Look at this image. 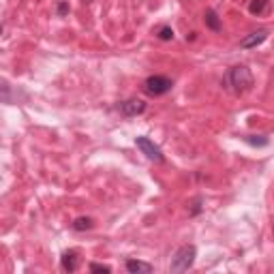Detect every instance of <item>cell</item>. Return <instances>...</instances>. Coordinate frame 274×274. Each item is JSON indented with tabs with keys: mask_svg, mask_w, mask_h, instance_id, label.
Listing matches in <instances>:
<instances>
[{
	"mask_svg": "<svg viewBox=\"0 0 274 274\" xmlns=\"http://www.w3.org/2000/svg\"><path fill=\"white\" fill-rule=\"evenodd\" d=\"M88 268H90V272H105V274L112 272V268L107 264H90Z\"/></svg>",
	"mask_w": 274,
	"mask_h": 274,
	"instance_id": "14",
	"label": "cell"
},
{
	"mask_svg": "<svg viewBox=\"0 0 274 274\" xmlns=\"http://www.w3.org/2000/svg\"><path fill=\"white\" fill-rule=\"evenodd\" d=\"M204 21H206V26L210 28V30H214V32H221L223 24H221V17L216 15V11H214V9H208V11L204 13Z\"/></svg>",
	"mask_w": 274,
	"mask_h": 274,
	"instance_id": "9",
	"label": "cell"
},
{
	"mask_svg": "<svg viewBox=\"0 0 274 274\" xmlns=\"http://www.w3.org/2000/svg\"><path fill=\"white\" fill-rule=\"evenodd\" d=\"M201 204H204V199H201V197H197L195 201H193V208L189 210V214H193V216H195V214H199V212H201Z\"/></svg>",
	"mask_w": 274,
	"mask_h": 274,
	"instance_id": "15",
	"label": "cell"
},
{
	"mask_svg": "<svg viewBox=\"0 0 274 274\" xmlns=\"http://www.w3.org/2000/svg\"><path fill=\"white\" fill-rule=\"evenodd\" d=\"M268 9V0H251L249 2V13L251 15H264Z\"/></svg>",
	"mask_w": 274,
	"mask_h": 274,
	"instance_id": "10",
	"label": "cell"
},
{
	"mask_svg": "<svg viewBox=\"0 0 274 274\" xmlns=\"http://www.w3.org/2000/svg\"><path fill=\"white\" fill-rule=\"evenodd\" d=\"M266 39H268V30H266V28H259V30L247 34V37L240 41V47H242V49H253V47H257V45H262Z\"/></svg>",
	"mask_w": 274,
	"mask_h": 274,
	"instance_id": "6",
	"label": "cell"
},
{
	"mask_svg": "<svg viewBox=\"0 0 274 274\" xmlns=\"http://www.w3.org/2000/svg\"><path fill=\"white\" fill-rule=\"evenodd\" d=\"M135 146L141 150L143 154H146L150 161H154V163H163L165 161V156H163V150L156 146V143L152 141V139H148V137H143V135H139V137H135Z\"/></svg>",
	"mask_w": 274,
	"mask_h": 274,
	"instance_id": "4",
	"label": "cell"
},
{
	"mask_svg": "<svg viewBox=\"0 0 274 274\" xmlns=\"http://www.w3.org/2000/svg\"><path fill=\"white\" fill-rule=\"evenodd\" d=\"M118 112L122 114V116H127V118L139 116V114L146 112V101H141V99H127V101H122V103L118 105Z\"/></svg>",
	"mask_w": 274,
	"mask_h": 274,
	"instance_id": "5",
	"label": "cell"
},
{
	"mask_svg": "<svg viewBox=\"0 0 274 274\" xmlns=\"http://www.w3.org/2000/svg\"><path fill=\"white\" fill-rule=\"evenodd\" d=\"M244 141H247L249 146H253V148L268 146V137H266V135H247V137H244Z\"/></svg>",
	"mask_w": 274,
	"mask_h": 274,
	"instance_id": "12",
	"label": "cell"
},
{
	"mask_svg": "<svg viewBox=\"0 0 274 274\" xmlns=\"http://www.w3.org/2000/svg\"><path fill=\"white\" fill-rule=\"evenodd\" d=\"M221 84L225 86V88H229L232 92H236V95H244V92H249L251 88H253L255 79H253V73H251L249 67L236 64V67H232L225 73Z\"/></svg>",
	"mask_w": 274,
	"mask_h": 274,
	"instance_id": "1",
	"label": "cell"
},
{
	"mask_svg": "<svg viewBox=\"0 0 274 274\" xmlns=\"http://www.w3.org/2000/svg\"><path fill=\"white\" fill-rule=\"evenodd\" d=\"M125 268H127V272H131V274H148V272H152V266L146 264V262H139V259H127Z\"/></svg>",
	"mask_w": 274,
	"mask_h": 274,
	"instance_id": "8",
	"label": "cell"
},
{
	"mask_svg": "<svg viewBox=\"0 0 274 274\" xmlns=\"http://www.w3.org/2000/svg\"><path fill=\"white\" fill-rule=\"evenodd\" d=\"M171 88H174V82L165 75H150V77H146V82H143V90H146V95H150V97H163V95H167Z\"/></svg>",
	"mask_w": 274,
	"mask_h": 274,
	"instance_id": "3",
	"label": "cell"
},
{
	"mask_svg": "<svg viewBox=\"0 0 274 274\" xmlns=\"http://www.w3.org/2000/svg\"><path fill=\"white\" fill-rule=\"evenodd\" d=\"M95 227V221L90 216H79V219L73 221V229L75 232H86V229H92Z\"/></svg>",
	"mask_w": 274,
	"mask_h": 274,
	"instance_id": "11",
	"label": "cell"
},
{
	"mask_svg": "<svg viewBox=\"0 0 274 274\" xmlns=\"http://www.w3.org/2000/svg\"><path fill=\"white\" fill-rule=\"evenodd\" d=\"M60 266L64 272H75L79 268V253L77 251H64L60 257Z\"/></svg>",
	"mask_w": 274,
	"mask_h": 274,
	"instance_id": "7",
	"label": "cell"
},
{
	"mask_svg": "<svg viewBox=\"0 0 274 274\" xmlns=\"http://www.w3.org/2000/svg\"><path fill=\"white\" fill-rule=\"evenodd\" d=\"M195 257H197V249L193 247V244H184V247H180L174 253L169 270L171 272H186L193 264H195Z\"/></svg>",
	"mask_w": 274,
	"mask_h": 274,
	"instance_id": "2",
	"label": "cell"
},
{
	"mask_svg": "<svg viewBox=\"0 0 274 274\" xmlns=\"http://www.w3.org/2000/svg\"><path fill=\"white\" fill-rule=\"evenodd\" d=\"M56 11H58V15H60V17H62V15H67V13H69V4H67V2H58Z\"/></svg>",
	"mask_w": 274,
	"mask_h": 274,
	"instance_id": "16",
	"label": "cell"
},
{
	"mask_svg": "<svg viewBox=\"0 0 274 274\" xmlns=\"http://www.w3.org/2000/svg\"><path fill=\"white\" fill-rule=\"evenodd\" d=\"M156 37L161 41H171L174 39V30H171V26H161L158 28V32H156Z\"/></svg>",
	"mask_w": 274,
	"mask_h": 274,
	"instance_id": "13",
	"label": "cell"
}]
</instances>
